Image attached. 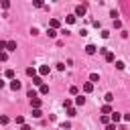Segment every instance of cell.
Masks as SVG:
<instances>
[{
    "label": "cell",
    "mask_w": 130,
    "mask_h": 130,
    "mask_svg": "<svg viewBox=\"0 0 130 130\" xmlns=\"http://www.w3.org/2000/svg\"><path fill=\"white\" fill-rule=\"evenodd\" d=\"M8 79H14V69H6V73H4Z\"/></svg>",
    "instance_id": "obj_20"
},
{
    "label": "cell",
    "mask_w": 130,
    "mask_h": 130,
    "mask_svg": "<svg viewBox=\"0 0 130 130\" xmlns=\"http://www.w3.org/2000/svg\"><path fill=\"white\" fill-rule=\"evenodd\" d=\"M65 22H67V24H73V22H75V14H69V16H65Z\"/></svg>",
    "instance_id": "obj_15"
},
{
    "label": "cell",
    "mask_w": 130,
    "mask_h": 130,
    "mask_svg": "<svg viewBox=\"0 0 130 130\" xmlns=\"http://www.w3.org/2000/svg\"><path fill=\"white\" fill-rule=\"evenodd\" d=\"M120 120H122V114H118V112H112V114H110V122H112V124H118Z\"/></svg>",
    "instance_id": "obj_1"
},
{
    "label": "cell",
    "mask_w": 130,
    "mask_h": 130,
    "mask_svg": "<svg viewBox=\"0 0 130 130\" xmlns=\"http://www.w3.org/2000/svg\"><path fill=\"white\" fill-rule=\"evenodd\" d=\"M104 100H106V104H112V102H114V93H112V91H108V93L104 95Z\"/></svg>",
    "instance_id": "obj_11"
},
{
    "label": "cell",
    "mask_w": 130,
    "mask_h": 130,
    "mask_svg": "<svg viewBox=\"0 0 130 130\" xmlns=\"http://www.w3.org/2000/svg\"><path fill=\"white\" fill-rule=\"evenodd\" d=\"M83 14H85V4L75 6V16H83Z\"/></svg>",
    "instance_id": "obj_3"
},
{
    "label": "cell",
    "mask_w": 130,
    "mask_h": 130,
    "mask_svg": "<svg viewBox=\"0 0 130 130\" xmlns=\"http://www.w3.org/2000/svg\"><path fill=\"white\" fill-rule=\"evenodd\" d=\"M91 91H93V83L85 81V83H83V93H91Z\"/></svg>",
    "instance_id": "obj_7"
},
{
    "label": "cell",
    "mask_w": 130,
    "mask_h": 130,
    "mask_svg": "<svg viewBox=\"0 0 130 130\" xmlns=\"http://www.w3.org/2000/svg\"><path fill=\"white\" fill-rule=\"evenodd\" d=\"M32 85H39V87H41V85H43V77L35 75V77H32Z\"/></svg>",
    "instance_id": "obj_10"
},
{
    "label": "cell",
    "mask_w": 130,
    "mask_h": 130,
    "mask_svg": "<svg viewBox=\"0 0 130 130\" xmlns=\"http://www.w3.org/2000/svg\"><path fill=\"white\" fill-rule=\"evenodd\" d=\"M67 116H69V118L77 116V110H75V108H69V110H67Z\"/></svg>",
    "instance_id": "obj_22"
},
{
    "label": "cell",
    "mask_w": 130,
    "mask_h": 130,
    "mask_svg": "<svg viewBox=\"0 0 130 130\" xmlns=\"http://www.w3.org/2000/svg\"><path fill=\"white\" fill-rule=\"evenodd\" d=\"M41 116H43L41 110H32V118H41Z\"/></svg>",
    "instance_id": "obj_27"
},
{
    "label": "cell",
    "mask_w": 130,
    "mask_h": 130,
    "mask_svg": "<svg viewBox=\"0 0 130 130\" xmlns=\"http://www.w3.org/2000/svg\"><path fill=\"white\" fill-rule=\"evenodd\" d=\"M8 122H10V118H8V116H4V114H2V116H0V124H2V126H6V124H8Z\"/></svg>",
    "instance_id": "obj_17"
},
{
    "label": "cell",
    "mask_w": 130,
    "mask_h": 130,
    "mask_svg": "<svg viewBox=\"0 0 130 130\" xmlns=\"http://www.w3.org/2000/svg\"><path fill=\"white\" fill-rule=\"evenodd\" d=\"M8 51H16V43L14 41H6V53Z\"/></svg>",
    "instance_id": "obj_8"
},
{
    "label": "cell",
    "mask_w": 130,
    "mask_h": 130,
    "mask_svg": "<svg viewBox=\"0 0 130 130\" xmlns=\"http://www.w3.org/2000/svg\"><path fill=\"white\" fill-rule=\"evenodd\" d=\"M4 85H6V83H4V81H2V79H0V89H2V87H4Z\"/></svg>",
    "instance_id": "obj_39"
},
{
    "label": "cell",
    "mask_w": 130,
    "mask_h": 130,
    "mask_svg": "<svg viewBox=\"0 0 130 130\" xmlns=\"http://www.w3.org/2000/svg\"><path fill=\"white\" fill-rule=\"evenodd\" d=\"M98 81H100V75L98 73H91L89 75V83H98Z\"/></svg>",
    "instance_id": "obj_13"
},
{
    "label": "cell",
    "mask_w": 130,
    "mask_h": 130,
    "mask_svg": "<svg viewBox=\"0 0 130 130\" xmlns=\"http://www.w3.org/2000/svg\"><path fill=\"white\" fill-rule=\"evenodd\" d=\"M124 67H126V65H124V63H122V61H116V69H120V71H122V69H124Z\"/></svg>",
    "instance_id": "obj_29"
},
{
    "label": "cell",
    "mask_w": 130,
    "mask_h": 130,
    "mask_svg": "<svg viewBox=\"0 0 130 130\" xmlns=\"http://www.w3.org/2000/svg\"><path fill=\"white\" fill-rule=\"evenodd\" d=\"M112 112H114V108H112L110 104H106V106H102V114H104V116H110Z\"/></svg>",
    "instance_id": "obj_5"
},
{
    "label": "cell",
    "mask_w": 130,
    "mask_h": 130,
    "mask_svg": "<svg viewBox=\"0 0 130 130\" xmlns=\"http://www.w3.org/2000/svg\"><path fill=\"white\" fill-rule=\"evenodd\" d=\"M110 16H112V20H116V16H118V10H112V12H110Z\"/></svg>",
    "instance_id": "obj_34"
},
{
    "label": "cell",
    "mask_w": 130,
    "mask_h": 130,
    "mask_svg": "<svg viewBox=\"0 0 130 130\" xmlns=\"http://www.w3.org/2000/svg\"><path fill=\"white\" fill-rule=\"evenodd\" d=\"M20 130H32V128H30L28 124H22V126H20Z\"/></svg>",
    "instance_id": "obj_38"
},
{
    "label": "cell",
    "mask_w": 130,
    "mask_h": 130,
    "mask_svg": "<svg viewBox=\"0 0 130 130\" xmlns=\"http://www.w3.org/2000/svg\"><path fill=\"white\" fill-rule=\"evenodd\" d=\"M69 93H73V95H79V89H77L75 85H71V87H69Z\"/></svg>",
    "instance_id": "obj_24"
},
{
    "label": "cell",
    "mask_w": 130,
    "mask_h": 130,
    "mask_svg": "<svg viewBox=\"0 0 130 130\" xmlns=\"http://www.w3.org/2000/svg\"><path fill=\"white\" fill-rule=\"evenodd\" d=\"M100 122H102V124H106V126H108V124H110V116H102V118H100Z\"/></svg>",
    "instance_id": "obj_25"
},
{
    "label": "cell",
    "mask_w": 130,
    "mask_h": 130,
    "mask_svg": "<svg viewBox=\"0 0 130 130\" xmlns=\"http://www.w3.org/2000/svg\"><path fill=\"white\" fill-rule=\"evenodd\" d=\"M69 128H71V124H69V122H63V124H61V128H59V130H69Z\"/></svg>",
    "instance_id": "obj_28"
},
{
    "label": "cell",
    "mask_w": 130,
    "mask_h": 130,
    "mask_svg": "<svg viewBox=\"0 0 130 130\" xmlns=\"http://www.w3.org/2000/svg\"><path fill=\"white\" fill-rule=\"evenodd\" d=\"M16 124H20V126H22V124H24V118H22V116H16Z\"/></svg>",
    "instance_id": "obj_31"
},
{
    "label": "cell",
    "mask_w": 130,
    "mask_h": 130,
    "mask_svg": "<svg viewBox=\"0 0 130 130\" xmlns=\"http://www.w3.org/2000/svg\"><path fill=\"white\" fill-rule=\"evenodd\" d=\"M10 89H12V91H18V89H20V81H18V79H12V81H10Z\"/></svg>",
    "instance_id": "obj_6"
},
{
    "label": "cell",
    "mask_w": 130,
    "mask_h": 130,
    "mask_svg": "<svg viewBox=\"0 0 130 130\" xmlns=\"http://www.w3.org/2000/svg\"><path fill=\"white\" fill-rule=\"evenodd\" d=\"M95 51H98L95 45H87V47H85V53H87V55H95Z\"/></svg>",
    "instance_id": "obj_9"
},
{
    "label": "cell",
    "mask_w": 130,
    "mask_h": 130,
    "mask_svg": "<svg viewBox=\"0 0 130 130\" xmlns=\"http://www.w3.org/2000/svg\"><path fill=\"white\" fill-rule=\"evenodd\" d=\"M26 75H28V77H35V75H37V69H35V67H26Z\"/></svg>",
    "instance_id": "obj_12"
},
{
    "label": "cell",
    "mask_w": 130,
    "mask_h": 130,
    "mask_svg": "<svg viewBox=\"0 0 130 130\" xmlns=\"http://www.w3.org/2000/svg\"><path fill=\"white\" fill-rule=\"evenodd\" d=\"M41 104H43V102H41V98H32V100H30L32 110H41Z\"/></svg>",
    "instance_id": "obj_2"
},
{
    "label": "cell",
    "mask_w": 130,
    "mask_h": 130,
    "mask_svg": "<svg viewBox=\"0 0 130 130\" xmlns=\"http://www.w3.org/2000/svg\"><path fill=\"white\" fill-rule=\"evenodd\" d=\"M83 104H85V98L83 95H77L75 98V106H83Z\"/></svg>",
    "instance_id": "obj_14"
},
{
    "label": "cell",
    "mask_w": 130,
    "mask_h": 130,
    "mask_svg": "<svg viewBox=\"0 0 130 130\" xmlns=\"http://www.w3.org/2000/svg\"><path fill=\"white\" fill-rule=\"evenodd\" d=\"M39 73H41V77H43V75H49V73H51V67H49V65H41V67H39Z\"/></svg>",
    "instance_id": "obj_4"
},
{
    "label": "cell",
    "mask_w": 130,
    "mask_h": 130,
    "mask_svg": "<svg viewBox=\"0 0 130 130\" xmlns=\"http://www.w3.org/2000/svg\"><path fill=\"white\" fill-rule=\"evenodd\" d=\"M59 24H61V22H59L57 18H53V20H51V28H55V30H57V28H59Z\"/></svg>",
    "instance_id": "obj_18"
},
{
    "label": "cell",
    "mask_w": 130,
    "mask_h": 130,
    "mask_svg": "<svg viewBox=\"0 0 130 130\" xmlns=\"http://www.w3.org/2000/svg\"><path fill=\"white\" fill-rule=\"evenodd\" d=\"M6 59H8V53L2 51V53H0V61H6Z\"/></svg>",
    "instance_id": "obj_30"
},
{
    "label": "cell",
    "mask_w": 130,
    "mask_h": 130,
    "mask_svg": "<svg viewBox=\"0 0 130 130\" xmlns=\"http://www.w3.org/2000/svg\"><path fill=\"white\" fill-rule=\"evenodd\" d=\"M104 57H106V61H108V63H112V61H114V53H110V51H108Z\"/></svg>",
    "instance_id": "obj_19"
},
{
    "label": "cell",
    "mask_w": 130,
    "mask_h": 130,
    "mask_svg": "<svg viewBox=\"0 0 130 130\" xmlns=\"http://www.w3.org/2000/svg\"><path fill=\"white\" fill-rule=\"evenodd\" d=\"M6 51V41H0V53Z\"/></svg>",
    "instance_id": "obj_32"
},
{
    "label": "cell",
    "mask_w": 130,
    "mask_h": 130,
    "mask_svg": "<svg viewBox=\"0 0 130 130\" xmlns=\"http://www.w3.org/2000/svg\"><path fill=\"white\" fill-rule=\"evenodd\" d=\"M47 35H49L51 39H55V37H57V30H55V28H49V30H47Z\"/></svg>",
    "instance_id": "obj_23"
},
{
    "label": "cell",
    "mask_w": 130,
    "mask_h": 130,
    "mask_svg": "<svg viewBox=\"0 0 130 130\" xmlns=\"http://www.w3.org/2000/svg\"><path fill=\"white\" fill-rule=\"evenodd\" d=\"M65 67H67V65H65V63H57V69H59V71H63V69H65Z\"/></svg>",
    "instance_id": "obj_35"
},
{
    "label": "cell",
    "mask_w": 130,
    "mask_h": 130,
    "mask_svg": "<svg viewBox=\"0 0 130 130\" xmlns=\"http://www.w3.org/2000/svg\"><path fill=\"white\" fill-rule=\"evenodd\" d=\"M63 108H65V110L73 108V102H71V100H65V102H63Z\"/></svg>",
    "instance_id": "obj_21"
},
{
    "label": "cell",
    "mask_w": 130,
    "mask_h": 130,
    "mask_svg": "<svg viewBox=\"0 0 130 130\" xmlns=\"http://www.w3.org/2000/svg\"><path fill=\"white\" fill-rule=\"evenodd\" d=\"M106 130H116V124H112V122H110V124L106 126Z\"/></svg>",
    "instance_id": "obj_36"
},
{
    "label": "cell",
    "mask_w": 130,
    "mask_h": 130,
    "mask_svg": "<svg viewBox=\"0 0 130 130\" xmlns=\"http://www.w3.org/2000/svg\"><path fill=\"white\" fill-rule=\"evenodd\" d=\"M122 120H124V122H130V114H124V116H122Z\"/></svg>",
    "instance_id": "obj_37"
},
{
    "label": "cell",
    "mask_w": 130,
    "mask_h": 130,
    "mask_svg": "<svg viewBox=\"0 0 130 130\" xmlns=\"http://www.w3.org/2000/svg\"><path fill=\"white\" fill-rule=\"evenodd\" d=\"M0 6H2V8H10V2H6V0H4V2H0Z\"/></svg>",
    "instance_id": "obj_33"
},
{
    "label": "cell",
    "mask_w": 130,
    "mask_h": 130,
    "mask_svg": "<svg viewBox=\"0 0 130 130\" xmlns=\"http://www.w3.org/2000/svg\"><path fill=\"white\" fill-rule=\"evenodd\" d=\"M26 95H28V100H32V98H37V91H35V89H28Z\"/></svg>",
    "instance_id": "obj_26"
},
{
    "label": "cell",
    "mask_w": 130,
    "mask_h": 130,
    "mask_svg": "<svg viewBox=\"0 0 130 130\" xmlns=\"http://www.w3.org/2000/svg\"><path fill=\"white\" fill-rule=\"evenodd\" d=\"M39 91H41L43 95H45V93H49V85H47V83H43V85L39 87Z\"/></svg>",
    "instance_id": "obj_16"
}]
</instances>
